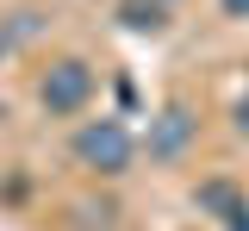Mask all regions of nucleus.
<instances>
[{
    "instance_id": "f257e3e1",
    "label": "nucleus",
    "mask_w": 249,
    "mask_h": 231,
    "mask_svg": "<svg viewBox=\"0 0 249 231\" xmlns=\"http://www.w3.org/2000/svg\"><path fill=\"white\" fill-rule=\"evenodd\" d=\"M69 150H75V163L93 169V175H124L131 156H137V137L124 119H81L75 137H69Z\"/></svg>"
},
{
    "instance_id": "f03ea898",
    "label": "nucleus",
    "mask_w": 249,
    "mask_h": 231,
    "mask_svg": "<svg viewBox=\"0 0 249 231\" xmlns=\"http://www.w3.org/2000/svg\"><path fill=\"white\" fill-rule=\"evenodd\" d=\"M88 100H93V63H81V57H56V63L37 75V106L50 119L88 113Z\"/></svg>"
},
{
    "instance_id": "7ed1b4c3",
    "label": "nucleus",
    "mask_w": 249,
    "mask_h": 231,
    "mask_svg": "<svg viewBox=\"0 0 249 231\" xmlns=\"http://www.w3.org/2000/svg\"><path fill=\"white\" fill-rule=\"evenodd\" d=\"M187 137H193V119H187V106H162L150 119V156L156 163H175L187 150Z\"/></svg>"
},
{
    "instance_id": "20e7f679",
    "label": "nucleus",
    "mask_w": 249,
    "mask_h": 231,
    "mask_svg": "<svg viewBox=\"0 0 249 231\" xmlns=\"http://www.w3.org/2000/svg\"><path fill=\"white\" fill-rule=\"evenodd\" d=\"M199 212H218L231 231H249V200L237 181H224V175H212V181H199Z\"/></svg>"
},
{
    "instance_id": "39448f33",
    "label": "nucleus",
    "mask_w": 249,
    "mask_h": 231,
    "mask_svg": "<svg viewBox=\"0 0 249 231\" xmlns=\"http://www.w3.org/2000/svg\"><path fill=\"white\" fill-rule=\"evenodd\" d=\"M119 25L124 32H162L168 25V6L162 0H119Z\"/></svg>"
},
{
    "instance_id": "423d86ee",
    "label": "nucleus",
    "mask_w": 249,
    "mask_h": 231,
    "mask_svg": "<svg viewBox=\"0 0 249 231\" xmlns=\"http://www.w3.org/2000/svg\"><path fill=\"white\" fill-rule=\"evenodd\" d=\"M218 6H224L231 19H249V0H218Z\"/></svg>"
},
{
    "instance_id": "0eeeda50",
    "label": "nucleus",
    "mask_w": 249,
    "mask_h": 231,
    "mask_svg": "<svg viewBox=\"0 0 249 231\" xmlns=\"http://www.w3.org/2000/svg\"><path fill=\"white\" fill-rule=\"evenodd\" d=\"M237 132H249V88H243V100H237Z\"/></svg>"
},
{
    "instance_id": "6e6552de",
    "label": "nucleus",
    "mask_w": 249,
    "mask_h": 231,
    "mask_svg": "<svg viewBox=\"0 0 249 231\" xmlns=\"http://www.w3.org/2000/svg\"><path fill=\"white\" fill-rule=\"evenodd\" d=\"M6 50H13V38H6V32H0V63H6Z\"/></svg>"
}]
</instances>
